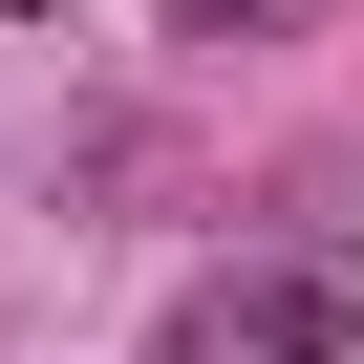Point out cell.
I'll use <instances>...</instances> for the list:
<instances>
[{
  "label": "cell",
  "mask_w": 364,
  "mask_h": 364,
  "mask_svg": "<svg viewBox=\"0 0 364 364\" xmlns=\"http://www.w3.org/2000/svg\"><path fill=\"white\" fill-rule=\"evenodd\" d=\"M150 364H364V257H279V279H215L171 300Z\"/></svg>",
  "instance_id": "1"
},
{
  "label": "cell",
  "mask_w": 364,
  "mask_h": 364,
  "mask_svg": "<svg viewBox=\"0 0 364 364\" xmlns=\"http://www.w3.org/2000/svg\"><path fill=\"white\" fill-rule=\"evenodd\" d=\"M171 22H193V43H279L300 0H171Z\"/></svg>",
  "instance_id": "2"
},
{
  "label": "cell",
  "mask_w": 364,
  "mask_h": 364,
  "mask_svg": "<svg viewBox=\"0 0 364 364\" xmlns=\"http://www.w3.org/2000/svg\"><path fill=\"white\" fill-rule=\"evenodd\" d=\"M0 43H65V0H0Z\"/></svg>",
  "instance_id": "3"
}]
</instances>
